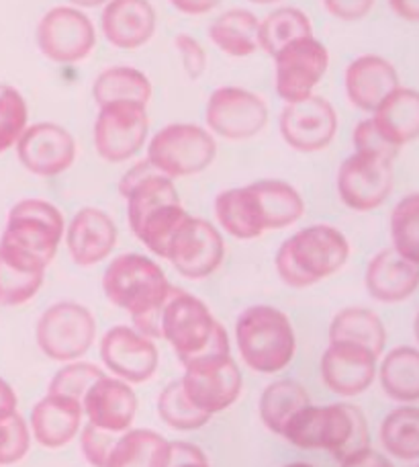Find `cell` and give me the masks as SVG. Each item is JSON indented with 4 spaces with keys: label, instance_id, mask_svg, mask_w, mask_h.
I'll use <instances>...</instances> for the list:
<instances>
[{
    "label": "cell",
    "instance_id": "47",
    "mask_svg": "<svg viewBox=\"0 0 419 467\" xmlns=\"http://www.w3.org/2000/svg\"><path fill=\"white\" fill-rule=\"evenodd\" d=\"M174 47L176 52H179L184 74H187L192 82L203 77L209 66L205 46L200 44L197 37L189 36V33H179V36L174 37Z\"/></svg>",
    "mask_w": 419,
    "mask_h": 467
},
{
    "label": "cell",
    "instance_id": "4",
    "mask_svg": "<svg viewBox=\"0 0 419 467\" xmlns=\"http://www.w3.org/2000/svg\"><path fill=\"white\" fill-rule=\"evenodd\" d=\"M236 345L248 369L264 375L287 369L297 353L289 316L268 304L250 306L238 316Z\"/></svg>",
    "mask_w": 419,
    "mask_h": 467
},
{
    "label": "cell",
    "instance_id": "1",
    "mask_svg": "<svg viewBox=\"0 0 419 467\" xmlns=\"http://www.w3.org/2000/svg\"><path fill=\"white\" fill-rule=\"evenodd\" d=\"M281 437L299 449H323L338 462L371 447L364 412L348 402L332 406L307 404L291 416Z\"/></svg>",
    "mask_w": 419,
    "mask_h": 467
},
{
    "label": "cell",
    "instance_id": "35",
    "mask_svg": "<svg viewBox=\"0 0 419 467\" xmlns=\"http://www.w3.org/2000/svg\"><path fill=\"white\" fill-rule=\"evenodd\" d=\"M307 36H313L312 19L297 6H279L260 19V49L271 57Z\"/></svg>",
    "mask_w": 419,
    "mask_h": 467
},
{
    "label": "cell",
    "instance_id": "37",
    "mask_svg": "<svg viewBox=\"0 0 419 467\" xmlns=\"http://www.w3.org/2000/svg\"><path fill=\"white\" fill-rule=\"evenodd\" d=\"M189 212L184 210L182 203H170L162 205L148 213L144 220H141L136 228H133V236H136L141 244H144L149 254L158 258H166L168 248H170L176 232L189 218Z\"/></svg>",
    "mask_w": 419,
    "mask_h": 467
},
{
    "label": "cell",
    "instance_id": "46",
    "mask_svg": "<svg viewBox=\"0 0 419 467\" xmlns=\"http://www.w3.org/2000/svg\"><path fill=\"white\" fill-rule=\"evenodd\" d=\"M117 439H119V432L98 429L95 424L87 422L80 429V449L84 460L92 467H107L108 455H111Z\"/></svg>",
    "mask_w": 419,
    "mask_h": 467
},
{
    "label": "cell",
    "instance_id": "13",
    "mask_svg": "<svg viewBox=\"0 0 419 467\" xmlns=\"http://www.w3.org/2000/svg\"><path fill=\"white\" fill-rule=\"evenodd\" d=\"M164 261L170 263L184 279L200 281L211 277L225 261L223 232L213 222L189 215L176 232Z\"/></svg>",
    "mask_w": 419,
    "mask_h": 467
},
{
    "label": "cell",
    "instance_id": "22",
    "mask_svg": "<svg viewBox=\"0 0 419 467\" xmlns=\"http://www.w3.org/2000/svg\"><path fill=\"white\" fill-rule=\"evenodd\" d=\"M401 87L399 72L387 57L376 54L358 56L343 72V90L356 109L373 115L391 93Z\"/></svg>",
    "mask_w": 419,
    "mask_h": 467
},
{
    "label": "cell",
    "instance_id": "43",
    "mask_svg": "<svg viewBox=\"0 0 419 467\" xmlns=\"http://www.w3.org/2000/svg\"><path fill=\"white\" fill-rule=\"evenodd\" d=\"M103 375L105 371L98 365L80 361L78 358V361L66 363L62 369L56 371L52 381H49L47 391L49 394L66 396L82 402L92 383H97Z\"/></svg>",
    "mask_w": 419,
    "mask_h": 467
},
{
    "label": "cell",
    "instance_id": "31",
    "mask_svg": "<svg viewBox=\"0 0 419 467\" xmlns=\"http://www.w3.org/2000/svg\"><path fill=\"white\" fill-rule=\"evenodd\" d=\"M154 95L148 74L133 66H108L92 82V99L97 107L117 101H133L149 105Z\"/></svg>",
    "mask_w": 419,
    "mask_h": 467
},
{
    "label": "cell",
    "instance_id": "23",
    "mask_svg": "<svg viewBox=\"0 0 419 467\" xmlns=\"http://www.w3.org/2000/svg\"><path fill=\"white\" fill-rule=\"evenodd\" d=\"M158 29V13L149 0H108L100 13V33L117 49H139Z\"/></svg>",
    "mask_w": 419,
    "mask_h": 467
},
{
    "label": "cell",
    "instance_id": "8",
    "mask_svg": "<svg viewBox=\"0 0 419 467\" xmlns=\"http://www.w3.org/2000/svg\"><path fill=\"white\" fill-rule=\"evenodd\" d=\"M97 338V320L87 306L57 302L39 316L36 340L41 353L57 363L78 361Z\"/></svg>",
    "mask_w": 419,
    "mask_h": 467
},
{
    "label": "cell",
    "instance_id": "6",
    "mask_svg": "<svg viewBox=\"0 0 419 467\" xmlns=\"http://www.w3.org/2000/svg\"><path fill=\"white\" fill-rule=\"evenodd\" d=\"M146 158L172 181L195 177L215 162L217 140L205 125L168 123L149 136Z\"/></svg>",
    "mask_w": 419,
    "mask_h": 467
},
{
    "label": "cell",
    "instance_id": "45",
    "mask_svg": "<svg viewBox=\"0 0 419 467\" xmlns=\"http://www.w3.org/2000/svg\"><path fill=\"white\" fill-rule=\"evenodd\" d=\"M352 146H354V152L379 156L391 162H395V158L401 152V148L387 140V136L379 130V125L374 123L371 115L360 121L354 131H352Z\"/></svg>",
    "mask_w": 419,
    "mask_h": 467
},
{
    "label": "cell",
    "instance_id": "3",
    "mask_svg": "<svg viewBox=\"0 0 419 467\" xmlns=\"http://www.w3.org/2000/svg\"><path fill=\"white\" fill-rule=\"evenodd\" d=\"M348 258L350 242L343 232L328 223H313L282 242L274 266L284 285L307 289L338 273Z\"/></svg>",
    "mask_w": 419,
    "mask_h": 467
},
{
    "label": "cell",
    "instance_id": "27",
    "mask_svg": "<svg viewBox=\"0 0 419 467\" xmlns=\"http://www.w3.org/2000/svg\"><path fill=\"white\" fill-rule=\"evenodd\" d=\"M209 41L221 54L248 57L260 52V19L248 8H230L209 25Z\"/></svg>",
    "mask_w": 419,
    "mask_h": 467
},
{
    "label": "cell",
    "instance_id": "9",
    "mask_svg": "<svg viewBox=\"0 0 419 467\" xmlns=\"http://www.w3.org/2000/svg\"><path fill=\"white\" fill-rule=\"evenodd\" d=\"M274 60V88L281 101L297 103L315 95L330 70V52L315 36L301 37L284 46Z\"/></svg>",
    "mask_w": 419,
    "mask_h": 467
},
{
    "label": "cell",
    "instance_id": "10",
    "mask_svg": "<svg viewBox=\"0 0 419 467\" xmlns=\"http://www.w3.org/2000/svg\"><path fill=\"white\" fill-rule=\"evenodd\" d=\"M97 27L77 6H54L41 16L36 29L39 52L54 64H78L95 52Z\"/></svg>",
    "mask_w": 419,
    "mask_h": 467
},
{
    "label": "cell",
    "instance_id": "48",
    "mask_svg": "<svg viewBox=\"0 0 419 467\" xmlns=\"http://www.w3.org/2000/svg\"><path fill=\"white\" fill-rule=\"evenodd\" d=\"M376 0H323V6L338 21L354 23L373 11Z\"/></svg>",
    "mask_w": 419,
    "mask_h": 467
},
{
    "label": "cell",
    "instance_id": "19",
    "mask_svg": "<svg viewBox=\"0 0 419 467\" xmlns=\"http://www.w3.org/2000/svg\"><path fill=\"white\" fill-rule=\"evenodd\" d=\"M379 357L363 347L350 343H330L320 361L325 388L342 398L364 394L373 386L379 369Z\"/></svg>",
    "mask_w": 419,
    "mask_h": 467
},
{
    "label": "cell",
    "instance_id": "32",
    "mask_svg": "<svg viewBox=\"0 0 419 467\" xmlns=\"http://www.w3.org/2000/svg\"><path fill=\"white\" fill-rule=\"evenodd\" d=\"M217 228L238 240H256L264 234L251 203L248 187H231L221 191L213 203Z\"/></svg>",
    "mask_w": 419,
    "mask_h": 467
},
{
    "label": "cell",
    "instance_id": "34",
    "mask_svg": "<svg viewBox=\"0 0 419 467\" xmlns=\"http://www.w3.org/2000/svg\"><path fill=\"white\" fill-rule=\"evenodd\" d=\"M307 404H312L307 389L297 379L284 378L268 383L264 388L258 402V412L264 427L274 432V435H281L282 427L287 424L291 416Z\"/></svg>",
    "mask_w": 419,
    "mask_h": 467
},
{
    "label": "cell",
    "instance_id": "36",
    "mask_svg": "<svg viewBox=\"0 0 419 467\" xmlns=\"http://www.w3.org/2000/svg\"><path fill=\"white\" fill-rule=\"evenodd\" d=\"M128 205V222L133 230L138 223L146 218L148 213L162 205L182 203L180 193L176 189V181L164 177L162 172H152L146 179H141L138 185H133L128 193L121 195Z\"/></svg>",
    "mask_w": 419,
    "mask_h": 467
},
{
    "label": "cell",
    "instance_id": "28",
    "mask_svg": "<svg viewBox=\"0 0 419 467\" xmlns=\"http://www.w3.org/2000/svg\"><path fill=\"white\" fill-rule=\"evenodd\" d=\"M371 117L397 148L412 144L419 138V90L399 87Z\"/></svg>",
    "mask_w": 419,
    "mask_h": 467
},
{
    "label": "cell",
    "instance_id": "26",
    "mask_svg": "<svg viewBox=\"0 0 419 467\" xmlns=\"http://www.w3.org/2000/svg\"><path fill=\"white\" fill-rule=\"evenodd\" d=\"M264 232L284 230L297 223L305 213V199L297 187L281 179H260L246 185Z\"/></svg>",
    "mask_w": 419,
    "mask_h": 467
},
{
    "label": "cell",
    "instance_id": "49",
    "mask_svg": "<svg viewBox=\"0 0 419 467\" xmlns=\"http://www.w3.org/2000/svg\"><path fill=\"white\" fill-rule=\"evenodd\" d=\"M187 463H209L207 455L200 451V447L187 443V441H170V465L179 467Z\"/></svg>",
    "mask_w": 419,
    "mask_h": 467
},
{
    "label": "cell",
    "instance_id": "54",
    "mask_svg": "<svg viewBox=\"0 0 419 467\" xmlns=\"http://www.w3.org/2000/svg\"><path fill=\"white\" fill-rule=\"evenodd\" d=\"M70 6H77L80 11H87V8H98V6H105L108 0H66Z\"/></svg>",
    "mask_w": 419,
    "mask_h": 467
},
{
    "label": "cell",
    "instance_id": "55",
    "mask_svg": "<svg viewBox=\"0 0 419 467\" xmlns=\"http://www.w3.org/2000/svg\"><path fill=\"white\" fill-rule=\"evenodd\" d=\"M248 3H254V5H274V3H281V0H248Z\"/></svg>",
    "mask_w": 419,
    "mask_h": 467
},
{
    "label": "cell",
    "instance_id": "16",
    "mask_svg": "<svg viewBox=\"0 0 419 467\" xmlns=\"http://www.w3.org/2000/svg\"><path fill=\"white\" fill-rule=\"evenodd\" d=\"M338 113L332 101L312 95L297 103H287L279 117V131L291 150L315 154L328 148L338 133Z\"/></svg>",
    "mask_w": 419,
    "mask_h": 467
},
{
    "label": "cell",
    "instance_id": "24",
    "mask_svg": "<svg viewBox=\"0 0 419 467\" xmlns=\"http://www.w3.org/2000/svg\"><path fill=\"white\" fill-rule=\"evenodd\" d=\"M82 420V402L47 391L31 410V437L47 449H60L80 435Z\"/></svg>",
    "mask_w": 419,
    "mask_h": 467
},
{
    "label": "cell",
    "instance_id": "25",
    "mask_svg": "<svg viewBox=\"0 0 419 467\" xmlns=\"http://www.w3.org/2000/svg\"><path fill=\"white\" fill-rule=\"evenodd\" d=\"M368 296L383 304H399L419 287V265L407 261L395 248L376 253L364 273Z\"/></svg>",
    "mask_w": 419,
    "mask_h": 467
},
{
    "label": "cell",
    "instance_id": "11",
    "mask_svg": "<svg viewBox=\"0 0 419 467\" xmlns=\"http://www.w3.org/2000/svg\"><path fill=\"white\" fill-rule=\"evenodd\" d=\"M271 119L266 101L244 87H220L207 99L205 128L215 138L244 141L262 133Z\"/></svg>",
    "mask_w": 419,
    "mask_h": 467
},
{
    "label": "cell",
    "instance_id": "15",
    "mask_svg": "<svg viewBox=\"0 0 419 467\" xmlns=\"http://www.w3.org/2000/svg\"><path fill=\"white\" fill-rule=\"evenodd\" d=\"M393 185H395V171L393 162L379 156H368L352 152L340 164L335 189L342 203L352 212H373L387 202Z\"/></svg>",
    "mask_w": 419,
    "mask_h": 467
},
{
    "label": "cell",
    "instance_id": "56",
    "mask_svg": "<svg viewBox=\"0 0 419 467\" xmlns=\"http://www.w3.org/2000/svg\"><path fill=\"white\" fill-rule=\"evenodd\" d=\"M414 332H415V338H417V343H419V314L415 316V324H414Z\"/></svg>",
    "mask_w": 419,
    "mask_h": 467
},
{
    "label": "cell",
    "instance_id": "2",
    "mask_svg": "<svg viewBox=\"0 0 419 467\" xmlns=\"http://www.w3.org/2000/svg\"><path fill=\"white\" fill-rule=\"evenodd\" d=\"M66 232L64 213L46 199H21L6 215L0 254L29 271L46 273Z\"/></svg>",
    "mask_w": 419,
    "mask_h": 467
},
{
    "label": "cell",
    "instance_id": "53",
    "mask_svg": "<svg viewBox=\"0 0 419 467\" xmlns=\"http://www.w3.org/2000/svg\"><path fill=\"white\" fill-rule=\"evenodd\" d=\"M387 3L399 19L419 23V0H387Z\"/></svg>",
    "mask_w": 419,
    "mask_h": 467
},
{
    "label": "cell",
    "instance_id": "12",
    "mask_svg": "<svg viewBox=\"0 0 419 467\" xmlns=\"http://www.w3.org/2000/svg\"><path fill=\"white\" fill-rule=\"evenodd\" d=\"M217 324L220 322L203 299L174 287L160 312V338L172 347L179 361H182L211 340Z\"/></svg>",
    "mask_w": 419,
    "mask_h": 467
},
{
    "label": "cell",
    "instance_id": "44",
    "mask_svg": "<svg viewBox=\"0 0 419 467\" xmlns=\"http://www.w3.org/2000/svg\"><path fill=\"white\" fill-rule=\"evenodd\" d=\"M29 422L16 410L0 420V467L19 463L31 449Z\"/></svg>",
    "mask_w": 419,
    "mask_h": 467
},
{
    "label": "cell",
    "instance_id": "50",
    "mask_svg": "<svg viewBox=\"0 0 419 467\" xmlns=\"http://www.w3.org/2000/svg\"><path fill=\"white\" fill-rule=\"evenodd\" d=\"M340 467H395L383 453L374 451V449H364L356 455L348 457V460L340 462Z\"/></svg>",
    "mask_w": 419,
    "mask_h": 467
},
{
    "label": "cell",
    "instance_id": "20",
    "mask_svg": "<svg viewBox=\"0 0 419 467\" xmlns=\"http://www.w3.org/2000/svg\"><path fill=\"white\" fill-rule=\"evenodd\" d=\"M180 381L190 404L209 416L231 408L238 402L241 388H244V378H241V371L233 357L211 367L184 369Z\"/></svg>",
    "mask_w": 419,
    "mask_h": 467
},
{
    "label": "cell",
    "instance_id": "29",
    "mask_svg": "<svg viewBox=\"0 0 419 467\" xmlns=\"http://www.w3.org/2000/svg\"><path fill=\"white\" fill-rule=\"evenodd\" d=\"M170 441L152 429H129L117 439L107 467H168Z\"/></svg>",
    "mask_w": 419,
    "mask_h": 467
},
{
    "label": "cell",
    "instance_id": "41",
    "mask_svg": "<svg viewBox=\"0 0 419 467\" xmlns=\"http://www.w3.org/2000/svg\"><path fill=\"white\" fill-rule=\"evenodd\" d=\"M46 273L29 271L0 254V306L16 307L31 302L44 287Z\"/></svg>",
    "mask_w": 419,
    "mask_h": 467
},
{
    "label": "cell",
    "instance_id": "42",
    "mask_svg": "<svg viewBox=\"0 0 419 467\" xmlns=\"http://www.w3.org/2000/svg\"><path fill=\"white\" fill-rule=\"evenodd\" d=\"M29 125V105L19 88L0 82V154L16 146Z\"/></svg>",
    "mask_w": 419,
    "mask_h": 467
},
{
    "label": "cell",
    "instance_id": "7",
    "mask_svg": "<svg viewBox=\"0 0 419 467\" xmlns=\"http://www.w3.org/2000/svg\"><path fill=\"white\" fill-rule=\"evenodd\" d=\"M149 140V113L146 103L117 101L98 107L92 141L105 162H129L141 154Z\"/></svg>",
    "mask_w": 419,
    "mask_h": 467
},
{
    "label": "cell",
    "instance_id": "5",
    "mask_svg": "<svg viewBox=\"0 0 419 467\" xmlns=\"http://www.w3.org/2000/svg\"><path fill=\"white\" fill-rule=\"evenodd\" d=\"M172 283L152 256L141 253H125L111 258L103 273V294L115 307L138 318L160 310Z\"/></svg>",
    "mask_w": 419,
    "mask_h": 467
},
{
    "label": "cell",
    "instance_id": "33",
    "mask_svg": "<svg viewBox=\"0 0 419 467\" xmlns=\"http://www.w3.org/2000/svg\"><path fill=\"white\" fill-rule=\"evenodd\" d=\"M381 386L395 402H417L419 400V350L414 347H397L384 355L379 369Z\"/></svg>",
    "mask_w": 419,
    "mask_h": 467
},
{
    "label": "cell",
    "instance_id": "51",
    "mask_svg": "<svg viewBox=\"0 0 419 467\" xmlns=\"http://www.w3.org/2000/svg\"><path fill=\"white\" fill-rule=\"evenodd\" d=\"M223 0H170V5L180 11L182 15H190V16H199V15H207L215 11Z\"/></svg>",
    "mask_w": 419,
    "mask_h": 467
},
{
    "label": "cell",
    "instance_id": "58",
    "mask_svg": "<svg viewBox=\"0 0 419 467\" xmlns=\"http://www.w3.org/2000/svg\"><path fill=\"white\" fill-rule=\"evenodd\" d=\"M179 467H209V463H187V465H179Z\"/></svg>",
    "mask_w": 419,
    "mask_h": 467
},
{
    "label": "cell",
    "instance_id": "30",
    "mask_svg": "<svg viewBox=\"0 0 419 467\" xmlns=\"http://www.w3.org/2000/svg\"><path fill=\"white\" fill-rule=\"evenodd\" d=\"M330 343H350L381 357L387 345L383 320L368 307H343L330 324Z\"/></svg>",
    "mask_w": 419,
    "mask_h": 467
},
{
    "label": "cell",
    "instance_id": "39",
    "mask_svg": "<svg viewBox=\"0 0 419 467\" xmlns=\"http://www.w3.org/2000/svg\"><path fill=\"white\" fill-rule=\"evenodd\" d=\"M156 410L162 422L174 431H199L213 419V416L200 412L197 406L190 404L180 379L166 383V388L158 396Z\"/></svg>",
    "mask_w": 419,
    "mask_h": 467
},
{
    "label": "cell",
    "instance_id": "21",
    "mask_svg": "<svg viewBox=\"0 0 419 467\" xmlns=\"http://www.w3.org/2000/svg\"><path fill=\"white\" fill-rule=\"evenodd\" d=\"M82 412L87 422L121 435L136 420L138 394L131 383L105 373L84 396Z\"/></svg>",
    "mask_w": 419,
    "mask_h": 467
},
{
    "label": "cell",
    "instance_id": "40",
    "mask_svg": "<svg viewBox=\"0 0 419 467\" xmlns=\"http://www.w3.org/2000/svg\"><path fill=\"white\" fill-rule=\"evenodd\" d=\"M391 242L401 256L419 265V193H409L393 207Z\"/></svg>",
    "mask_w": 419,
    "mask_h": 467
},
{
    "label": "cell",
    "instance_id": "38",
    "mask_svg": "<svg viewBox=\"0 0 419 467\" xmlns=\"http://www.w3.org/2000/svg\"><path fill=\"white\" fill-rule=\"evenodd\" d=\"M384 451L397 460H419V408L401 406L387 414L381 427Z\"/></svg>",
    "mask_w": 419,
    "mask_h": 467
},
{
    "label": "cell",
    "instance_id": "17",
    "mask_svg": "<svg viewBox=\"0 0 419 467\" xmlns=\"http://www.w3.org/2000/svg\"><path fill=\"white\" fill-rule=\"evenodd\" d=\"M100 358L111 375L128 383H144L154 378L160 365V353L149 337L136 327L119 324L100 338Z\"/></svg>",
    "mask_w": 419,
    "mask_h": 467
},
{
    "label": "cell",
    "instance_id": "57",
    "mask_svg": "<svg viewBox=\"0 0 419 467\" xmlns=\"http://www.w3.org/2000/svg\"><path fill=\"white\" fill-rule=\"evenodd\" d=\"M284 467H313V465L303 463V462H297V463H289V465H284Z\"/></svg>",
    "mask_w": 419,
    "mask_h": 467
},
{
    "label": "cell",
    "instance_id": "14",
    "mask_svg": "<svg viewBox=\"0 0 419 467\" xmlns=\"http://www.w3.org/2000/svg\"><path fill=\"white\" fill-rule=\"evenodd\" d=\"M15 152L25 171L41 179H54L72 169L78 146L68 128L56 121H37L27 125Z\"/></svg>",
    "mask_w": 419,
    "mask_h": 467
},
{
    "label": "cell",
    "instance_id": "18",
    "mask_svg": "<svg viewBox=\"0 0 419 467\" xmlns=\"http://www.w3.org/2000/svg\"><path fill=\"white\" fill-rule=\"evenodd\" d=\"M119 240L115 220L98 207H82L66 222L64 242L68 254L78 266H95L113 254Z\"/></svg>",
    "mask_w": 419,
    "mask_h": 467
},
{
    "label": "cell",
    "instance_id": "52",
    "mask_svg": "<svg viewBox=\"0 0 419 467\" xmlns=\"http://www.w3.org/2000/svg\"><path fill=\"white\" fill-rule=\"evenodd\" d=\"M16 404H19V400H16L13 386L6 379L0 378V420H5L6 416L15 414Z\"/></svg>",
    "mask_w": 419,
    "mask_h": 467
}]
</instances>
